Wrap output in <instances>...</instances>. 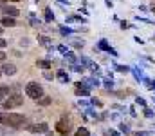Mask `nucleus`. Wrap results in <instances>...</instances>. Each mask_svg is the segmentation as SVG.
Masks as SVG:
<instances>
[{
    "label": "nucleus",
    "instance_id": "obj_1",
    "mask_svg": "<svg viewBox=\"0 0 155 136\" xmlns=\"http://www.w3.org/2000/svg\"><path fill=\"white\" fill-rule=\"evenodd\" d=\"M2 124H5V125H9V127H15V129H18V127H22V125H25V116L16 114V113H9L7 116H4Z\"/></svg>",
    "mask_w": 155,
    "mask_h": 136
},
{
    "label": "nucleus",
    "instance_id": "obj_2",
    "mask_svg": "<svg viewBox=\"0 0 155 136\" xmlns=\"http://www.w3.org/2000/svg\"><path fill=\"white\" fill-rule=\"evenodd\" d=\"M22 103H24V98H22V94H20V92H11V94H9V96H7V98L2 102V107L11 111V109H15V107H20Z\"/></svg>",
    "mask_w": 155,
    "mask_h": 136
},
{
    "label": "nucleus",
    "instance_id": "obj_3",
    "mask_svg": "<svg viewBox=\"0 0 155 136\" xmlns=\"http://www.w3.org/2000/svg\"><path fill=\"white\" fill-rule=\"evenodd\" d=\"M25 94L29 98H33V100H40L43 96V87L40 85L38 82H29L25 85Z\"/></svg>",
    "mask_w": 155,
    "mask_h": 136
},
{
    "label": "nucleus",
    "instance_id": "obj_4",
    "mask_svg": "<svg viewBox=\"0 0 155 136\" xmlns=\"http://www.w3.org/2000/svg\"><path fill=\"white\" fill-rule=\"evenodd\" d=\"M56 133H60V134L67 136L71 133V129H72V124H71V120H67V118H61V120H58L56 122Z\"/></svg>",
    "mask_w": 155,
    "mask_h": 136
},
{
    "label": "nucleus",
    "instance_id": "obj_5",
    "mask_svg": "<svg viewBox=\"0 0 155 136\" xmlns=\"http://www.w3.org/2000/svg\"><path fill=\"white\" fill-rule=\"evenodd\" d=\"M27 131L36 134V133H45L49 134V125L47 124H33V125H27Z\"/></svg>",
    "mask_w": 155,
    "mask_h": 136
},
{
    "label": "nucleus",
    "instance_id": "obj_6",
    "mask_svg": "<svg viewBox=\"0 0 155 136\" xmlns=\"http://www.w3.org/2000/svg\"><path fill=\"white\" fill-rule=\"evenodd\" d=\"M76 94H78V96H88V94H90L88 85H87V84H83V82H78V84H76Z\"/></svg>",
    "mask_w": 155,
    "mask_h": 136
},
{
    "label": "nucleus",
    "instance_id": "obj_7",
    "mask_svg": "<svg viewBox=\"0 0 155 136\" xmlns=\"http://www.w3.org/2000/svg\"><path fill=\"white\" fill-rule=\"evenodd\" d=\"M2 11H4V15H7V16H11V18L18 16V13H20V11H18L16 7H13V5H4Z\"/></svg>",
    "mask_w": 155,
    "mask_h": 136
},
{
    "label": "nucleus",
    "instance_id": "obj_8",
    "mask_svg": "<svg viewBox=\"0 0 155 136\" xmlns=\"http://www.w3.org/2000/svg\"><path fill=\"white\" fill-rule=\"evenodd\" d=\"M0 71H2V73H5V75H9V76H11V75H15V73H16V65H15V64H4V65H2V69H0Z\"/></svg>",
    "mask_w": 155,
    "mask_h": 136
},
{
    "label": "nucleus",
    "instance_id": "obj_9",
    "mask_svg": "<svg viewBox=\"0 0 155 136\" xmlns=\"http://www.w3.org/2000/svg\"><path fill=\"white\" fill-rule=\"evenodd\" d=\"M97 47H99V49H101V51H108V53H112V54H114V56H116V54H117L116 51H114V49H112V47H110V45H108V42H107V40H105V38H103V40H99V44H97Z\"/></svg>",
    "mask_w": 155,
    "mask_h": 136
},
{
    "label": "nucleus",
    "instance_id": "obj_10",
    "mask_svg": "<svg viewBox=\"0 0 155 136\" xmlns=\"http://www.w3.org/2000/svg\"><path fill=\"white\" fill-rule=\"evenodd\" d=\"M9 94H11V91H9V87H7V85H0V103H2V102H4Z\"/></svg>",
    "mask_w": 155,
    "mask_h": 136
},
{
    "label": "nucleus",
    "instance_id": "obj_11",
    "mask_svg": "<svg viewBox=\"0 0 155 136\" xmlns=\"http://www.w3.org/2000/svg\"><path fill=\"white\" fill-rule=\"evenodd\" d=\"M83 84H87V85H88V89H94V87H97V85H99L97 78H85V80H83Z\"/></svg>",
    "mask_w": 155,
    "mask_h": 136
},
{
    "label": "nucleus",
    "instance_id": "obj_12",
    "mask_svg": "<svg viewBox=\"0 0 155 136\" xmlns=\"http://www.w3.org/2000/svg\"><path fill=\"white\" fill-rule=\"evenodd\" d=\"M15 24H16V20L11 18V16H4L2 18V26H5V27H13Z\"/></svg>",
    "mask_w": 155,
    "mask_h": 136
},
{
    "label": "nucleus",
    "instance_id": "obj_13",
    "mask_svg": "<svg viewBox=\"0 0 155 136\" xmlns=\"http://www.w3.org/2000/svg\"><path fill=\"white\" fill-rule=\"evenodd\" d=\"M38 42L43 45V47H51V38H49V37H43V35H40V37H38Z\"/></svg>",
    "mask_w": 155,
    "mask_h": 136
},
{
    "label": "nucleus",
    "instance_id": "obj_14",
    "mask_svg": "<svg viewBox=\"0 0 155 136\" xmlns=\"http://www.w3.org/2000/svg\"><path fill=\"white\" fill-rule=\"evenodd\" d=\"M43 15H45V20H47V22H52V20H54V13L51 11V7H45Z\"/></svg>",
    "mask_w": 155,
    "mask_h": 136
},
{
    "label": "nucleus",
    "instance_id": "obj_15",
    "mask_svg": "<svg viewBox=\"0 0 155 136\" xmlns=\"http://www.w3.org/2000/svg\"><path fill=\"white\" fill-rule=\"evenodd\" d=\"M130 71L134 73V76H135V80H139V82H143V78H144V76H143V71H141V69H137V67H134V69H130Z\"/></svg>",
    "mask_w": 155,
    "mask_h": 136
},
{
    "label": "nucleus",
    "instance_id": "obj_16",
    "mask_svg": "<svg viewBox=\"0 0 155 136\" xmlns=\"http://www.w3.org/2000/svg\"><path fill=\"white\" fill-rule=\"evenodd\" d=\"M58 80H60L61 84H67V82H69V75H67L65 71H58Z\"/></svg>",
    "mask_w": 155,
    "mask_h": 136
},
{
    "label": "nucleus",
    "instance_id": "obj_17",
    "mask_svg": "<svg viewBox=\"0 0 155 136\" xmlns=\"http://www.w3.org/2000/svg\"><path fill=\"white\" fill-rule=\"evenodd\" d=\"M36 64H38V67H41V69H49L51 67V62L49 60H38Z\"/></svg>",
    "mask_w": 155,
    "mask_h": 136
},
{
    "label": "nucleus",
    "instance_id": "obj_18",
    "mask_svg": "<svg viewBox=\"0 0 155 136\" xmlns=\"http://www.w3.org/2000/svg\"><path fill=\"white\" fill-rule=\"evenodd\" d=\"M36 102H38L40 105H49V103H51L52 100H51L49 96H41V98H40V100H36Z\"/></svg>",
    "mask_w": 155,
    "mask_h": 136
},
{
    "label": "nucleus",
    "instance_id": "obj_19",
    "mask_svg": "<svg viewBox=\"0 0 155 136\" xmlns=\"http://www.w3.org/2000/svg\"><path fill=\"white\" fill-rule=\"evenodd\" d=\"M72 31H74V29H71V27H65V26H61V27H60V33H61L63 37H67V35H71Z\"/></svg>",
    "mask_w": 155,
    "mask_h": 136
},
{
    "label": "nucleus",
    "instance_id": "obj_20",
    "mask_svg": "<svg viewBox=\"0 0 155 136\" xmlns=\"http://www.w3.org/2000/svg\"><path fill=\"white\" fill-rule=\"evenodd\" d=\"M76 136H90V133H88L85 127H79V129L76 131Z\"/></svg>",
    "mask_w": 155,
    "mask_h": 136
},
{
    "label": "nucleus",
    "instance_id": "obj_21",
    "mask_svg": "<svg viewBox=\"0 0 155 136\" xmlns=\"http://www.w3.org/2000/svg\"><path fill=\"white\" fill-rule=\"evenodd\" d=\"M116 71H119V73H128L130 67H126V65H117L116 64Z\"/></svg>",
    "mask_w": 155,
    "mask_h": 136
},
{
    "label": "nucleus",
    "instance_id": "obj_22",
    "mask_svg": "<svg viewBox=\"0 0 155 136\" xmlns=\"http://www.w3.org/2000/svg\"><path fill=\"white\" fill-rule=\"evenodd\" d=\"M135 103H137V105H141V107H146V100H144V98H141V96H137V98H135Z\"/></svg>",
    "mask_w": 155,
    "mask_h": 136
},
{
    "label": "nucleus",
    "instance_id": "obj_23",
    "mask_svg": "<svg viewBox=\"0 0 155 136\" xmlns=\"http://www.w3.org/2000/svg\"><path fill=\"white\" fill-rule=\"evenodd\" d=\"M144 116H148V118H155V111H152V109H144Z\"/></svg>",
    "mask_w": 155,
    "mask_h": 136
},
{
    "label": "nucleus",
    "instance_id": "obj_24",
    "mask_svg": "<svg viewBox=\"0 0 155 136\" xmlns=\"http://www.w3.org/2000/svg\"><path fill=\"white\" fill-rule=\"evenodd\" d=\"M105 134H107V136H121V134H119V131H116V129H108Z\"/></svg>",
    "mask_w": 155,
    "mask_h": 136
},
{
    "label": "nucleus",
    "instance_id": "obj_25",
    "mask_svg": "<svg viewBox=\"0 0 155 136\" xmlns=\"http://www.w3.org/2000/svg\"><path fill=\"white\" fill-rule=\"evenodd\" d=\"M72 71H78V73H83V71H85V67H83V65H72Z\"/></svg>",
    "mask_w": 155,
    "mask_h": 136
},
{
    "label": "nucleus",
    "instance_id": "obj_26",
    "mask_svg": "<svg viewBox=\"0 0 155 136\" xmlns=\"http://www.w3.org/2000/svg\"><path fill=\"white\" fill-rule=\"evenodd\" d=\"M72 45H74V47H76V49H83V42H79V40H76V42H72Z\"/></svg>",
    "mask_w": 155,
    "mask_h": 136
},
{
    "label": "nucleus",
    "instance_id": "obj_27",
    "mask_svg": "<svg viewBox=\"0 0 155 136\" xmlns=\"http://www.w3.org/2000/svg\"><path fill=\"white\" fill-rule=\"evenodd\" d=\"M58 49H60V53H61V54H67V53H69V49H67L65 45H60Z\"/></svg>",
    "mask_w": 155,
    "mask_h": 136
},
{
    "label": "nucleus",
    "instance_id": "obj_28",
    "mask_svg": "<svg viewBox=\"0 0 155 136\" xmlns=\"http://www.w3.org/2000/svg\"><path fill=\"white\" fill-rule=\"evenodd\" d=\"M105 87L112 89V87H114V82H112V80H105Z\"/></svg>",
    "mask_w": 155,
    "mask_h": 136
},
{
    "label": "nucleus",
    "instance_id": "obj_29",
    "mask_svg": "<svg viewBox=\"0 0 155 136\" xmlns=\"http://www.w3.org/2000/svg\"><path fill=\"white\" fill-rule=\"evenodd\" d=\"M90 103H92V105H96V107H99V105H101V102H99L97 98H92V100H90Z\"/></svg>",
    "mask_w": 155,
    "mask_h": 136
},
{
    "label": "nucleus",
    "instance_id": "obj_30",
    "mask_svg": "<svg viewBox=\"0 0 155 136\" xmlns=\"http://www.w3.org/2000/svg\"><path fill=\"white\" fill-rule=\"evenodd\" d=\"M121 131H123V133H130V127H128L126 124H121Z\"/></svg>",
    "mask_w": 155,
    "mask_h": 136
},
{
    "label": "nucleus",
    "instance_id": "obj_31",
    "mask_svg": "<svg viewBox=\"0 0 155 136\" xmlns=\"http://www.w3.org/2000/svg\"><path fill=\"white\" fill-rule=\"evenodd\" d=\"M52 76H54L52 73H49V71H45V78H47V80H52Z\"/></svg>",
    "mask_w": 155,
    "mask_h": 136
},
{
    "label": "nucleus",
    "instance_id": "obj_32",
    "mask_svg": "<svg viewBox=\"0 0 155 136\" xmlns=\"http://www.w3.org/2000/svg\"><path fill=\"white\" fill-rule=\"evenodd\" d=\"M5 45H7V42H5V40H4V38H0V49H4V47H5Z\"/></svg>",
    "mask_w": 155,
    "mask_h": 136
},
{
    "label": "nucleus",
    "instance_id": "obj_33",
    "mask_svg": "<svg viewBox=\"0 0 155 136\" xmlns=\"http://www.w3.org/2000/svg\"><path fill=\"white\" fill-rule=\"evenodd\" d=\"M150 133L148 131H143V133H135V136H148Z\"/></svg>",
    "mask_w": 155,
    "mask_h": 136
},
{
    "label": "nucleus",
    "instance_id": "obj_34",
    "mask_svg": "<svg viewBox=\"0 0 155 136\" xmlns=\"http://www.w3.org/2000/svg\"><path fill=\"white\" fill-rule=\"evenodd\" d=\"M0 60H5V53H2V51H0Z\"/></svg>",
    "mask_w": 155,
    "mask_h": 136
},
{
    "label": "nucleus",
    "instance_id": "obj_35",
    "mask_svg": "<svg viewBox=\"0 0 155 136\" xmlns=\"http://www.w3.org/2000/svg\"><path fill=\"white\" fill-rule=\"evenodd\" d=\"M150 89H152V91H155V80L152 82V87H150Z\"/></svg>",
    "mask_w": 155,
    "mask_h": 136
},
{
    "label": "nucleus",
    "instance_id": "obj_36",
    "mask_svg": "<svg viewBox=\"0 0 155 136\" xmlns=\"http://www.w3.org/2000/svg\"><path fill=\"white\" fill-rule=\"evenodd\" d=\"M2 120H4V114H2V113H0V124H2Z\"/></svg>",
    "mask_w": 155,
    "mask_h": 136
},
{
    "label": "nucleus",
    "instance_id": "obj_37",
    "mask_svg": "<svg viewBox=\"0 0 155 136\" xmlns=\"http://www.w3.org/2000/svg\"><path fill=\"white\" fill-rule=\"evenodd\" d=\"M152 11H153V13H155V5H152Z\"/></svg>",
    "mask_w": 155,
    "mask_h": 136
},
{
    "label": "nucleus",
    "instance_id": "obj_38",
    "mask_svg": "<svg viewBox=\"0 0 155 136\" xmlns=\"http://www.w3.org/2000/svg\"><path fill=\"white\" fill-rule=\"evenodd\" d=\"M9 2H18V0H9Z\"/></svg>",
    "mask_w": 155,
    "mask_h": 136
},
{
    "label": "nucleus",
    "instance_id": "obj_39",
    "mask_svg": "<svg viewBox=\"0 0 155 136\" xmlns=\"http://www.w3.org/2000/svg\"><path fill=\"white\" fill-rule=\"evenodd\" d=\"M0 73H2V71H0Z\"/></svg>",
    "mask_w": 155,
    "mask_h": 136
}]
</instances>
